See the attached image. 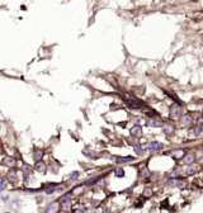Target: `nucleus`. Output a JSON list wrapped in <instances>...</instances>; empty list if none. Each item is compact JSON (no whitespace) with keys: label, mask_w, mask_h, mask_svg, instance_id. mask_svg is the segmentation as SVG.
Returning a JSON list of instances; mask_svg holds the SVG:
<instances>
[{"label":"nucleus","mask_w":203,"mask_h":213,"mask_svg":"<svg viewBox=\"0 0 203 213\" xmlns=\"http://www.w3.org/2000/svg\"><path fill=\"white\" fill-rule=\"evenodd\" d=\"M170 115H171L173 118L180 117V115H182V108H180L179 105H177V104H173V105L170 106Z\"/></svg>","instance_id":"obj_1"},{"label":"nucleus","mask_w":203,"mask_h":213,"mask_svg":"<svg viewBox=\"0 0 203 213\" xmlns=\"http://www.w3.org/2000/svg\"><path fill=\"white\" fill-rule=\"evenodd\" d=\"M162 147H164V145L157 142V141L150 142L147 145V150H150V151H160V150H162Z\"/></svg>","instance_id":"obj_2"},{"label":"nucleus","mask_w":203,"mask_h":213,"mask_svg":"<svg viewBox=\"0 0 203 213\" xmlns=\"http://www.w3.org/2000/svg\"><path fill=\"white\" fill-rule=\"evenodd\" d=\"M61 206L64 207V209H69L71 206V194H66L62 197L61 199Z\"/></svg>","instance_id":"obj_3"},{"label":"nucleus","mask_w":203,"mask_h":213,"mask_svg":"<svg viewBox=\"0 0 203 213\" xmlns=\"http://www.w3.org/2000/svg\"><path fill=\"white\" fill-rule=\"evenodd\" d=\"M126 100H127V103L131 105V106H133V108H141V103L139 102V100H136V99H131L130 97H126Z\"/></svg>","instance_id":"obj_4"},{"label":"nucleus","mask_w":203,"mask_h":213,"mask_svg":"<svg viewBox=\"0 0 203 213\" xmlns=\"http://www.w3.org/2000/svg\"><path fill=\"white\" fill-rule=\"evenodd\" d=\"M142 133V127L141 126H135V127H132V129H131V135L132 136H140Z\"/></svg>","instance_id":"obj_5"},{"label":"nucleus","mask_w":203,"mask_h":213,"mask_svg":"<svg viewBox=\"0 0 203 213\" xmlns=\"http://www.w3.org/2000/svg\"><path fill=\"white\" fill-rule=\"evenodd\" d=\"M147 126L148 127H161L162 123L160 121H156V119H148V121H147Z\"/></svg>","instance_id":"obj_6"},{"label":"nucleus","mask_w":203,"mask_h":213,"mask_svg":"<svg viewBox=\"0 0 203 213\" xmlns=\"http://www.w3.org/2000/svg\"><path fill=\"white\" fill-rule=\"evenodd\" d=\"M59 204L57 203H52V204H50L48 206V208H47V213H56L57 211H59Z\"/></svg>","instance_id":"obj_7"},{"label":"nucleus","mask_w":203,"mask_h":213,"mask_svg":"<svg viewBox=\"0 0 203 213\" xmlns=\"http://www.w3.org/2000/svg\"><path fill=\"white\" fill-rule=\"evenodd\" d=\"M193 161H194V155H193V154L185 155V157H184V163H185V164H191V163H193Z\"/></svg>","instance_id":"obj_8"},{"label":"nucleus","mask_w":203,"mask_h":213,"mask_svg":"<svg viewBox=\"0 0 203 213\" xmlns=\"http://www.w3.org/2000/svg\"><path fill=\"white\" fill-rule=\"evenodd\" d=\"M36 170L39 171V172H45L46 171V166L43 163H37L36 164Z\"/></svg>","instance_id":"obj_9"},{"label":"nucleus","mask_w":203,"mask_h":213,"mask_svg":"<svg viewBox=\"0 0 203 213\" xmlns=\"http://www.w3.org/2000/svg\"><path fill=\"white\" fill-rule=\"evenodd\" d=\"M169 184L173 185V186H183V185H184V183H183L182 180H175V179H174V180H170Z\"/></svg>","instance_id":"obj_10"},{"label":"nucleus","mask_w":203,"mask_h":213,"mask_svg":"<svg viewBox=\"0 0 203 213\" xmlns=\"http://www.w3.org/2000/svg\"><path fill=\"white\" fill-rule=\"evenodd\" d=\"M131 160H133V157H131V156H127V157H121V159H117V163H128V161H131Z\"/></svg>","instance_id":"obj_11"},{"label":"nucleus","mask_w":203,"mask_h":213,"mask_svg":"<svg viewBox=\"0 0 203 213\" xmlns=\"http://www.w3.org/2000/svg\"><path fill=\"white\" fill-rule=\"evenodd\" d=\"M191 122H192V117L191 115H184L183 117V123L184 124H189Z\"/></svg>","instance_id":"obj_12"},{"label":"nucleus","mask_w":203,"mask_h":213,"mask_svg":"<svg viewBox=\"0 0 203 213\" xmlns=\"http://www.w3.org/2000/svg\"><path fill=\"white\" fill-rule=\"evenodd\" d=\"M173 156H174L175 159L183 157V152H182V151H174V152H173Z\"/></svg>","instance_id":"obj_13"},{"label":"nucleus","mask_w":203,"mask_h":213,"mask_svg":"<svg viewBox=\"0 0 203 213\" xmlns=\"http://www.w3.org/2000/svg\"><path fill=\"white\" fill-rule=\"evenodd\" d=\"M116 175H117L118 178H122V176L125 175V172H123V170H122V169H118V170L116 171Z\"/></svg>","instance_id":"obj_14"},{"label":"nucleus","mask_w":203,"mask_h":213,"mask_svg":"<svg viewBox=\"0 0 203 213\" xmlns=\"http://www.w3.org/2000/svg\"><path fill=\"white\" fill-rule=\"evenodd\" d=\"M2 190H4L5 189V179H2V188H0Z\"/></svg>","instance_id":"obj_15"},{"label":"nucleus","mask_w":203,"mask_h":213,"mask_svg":"<svg viewBox=\"0 0 203 213\" xmlns=\"http://www.w3.org/2000/svg\"><path fill=\"white\" fill-rule=\"evenodd\" d=\"M196 171H197L196 169H189V170H188V172H189V174H193V172H196Z\"/></svg>","instance_id":"obj_16"},{"label":"nucleus","mask_w":203,"mask_h":213,"mask_svg":"<svg viewBox=\"0 0 203 213\" xmlns=\"http://www.w3.org/2000/svg\"><path fill=\"white\" fill-rule=\"evenodd\" d=\"M77 175H79L77 172H73V175H71V176H73V179H76V176H77Z\"/></svg>","instance_id":"obj_17"}]
</instances>
